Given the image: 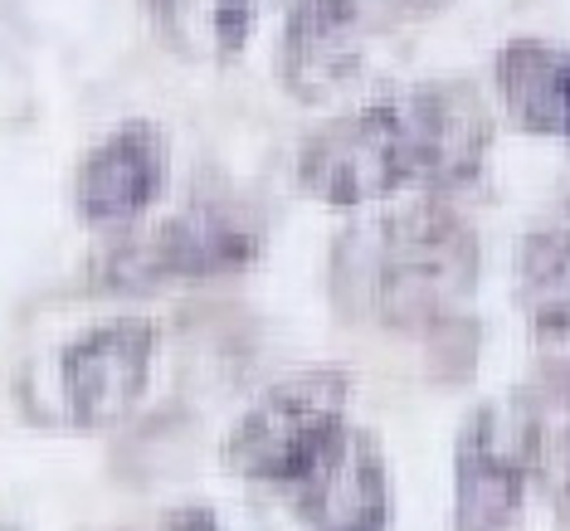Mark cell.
<instances>
[{"label":"cell","mask_w":570,"mask_h":531,"mask_svg":"<svg viewBox=\"0 0 570 531\" xmlns=\"http://www.w3.org/2000/svg\"><path fill=\"white\" fill-rule=\"evenodd\" d=\"M478 244L439 205L356 229L336 254V283L346 303L381 322H430L473 288Z\"/></svg>","instance_id":"6da1fadb"},{"label":"cell","mask_w":570,"mask_h":531,"mask_svg":"<svg viewBox=\"0 0 570 531\" xmlns=\"http://www.w3.org/2000/svg\"><path fill=\"white\" fill-rule=\"evenodd\" d=\"M346 375L307 371L274 385L225 439V463L244 478L293 483L342 430Z\"/></svg>","instance_id":"7a4b0ae2"},{"label":"cell","mask_w":570,"mask_h":531,"mask_svg":"<svg viewBox=\"0 0 570 531\" xmlns=\"http://www.w3.org/2000/svg\"><path fill=\"white\" fill-rule=\"evenodd\" d=\"M297 176L327 205L381 200L405 180H420L400 102H375V108H361L352 118L327 122L303 147Z\"/></svg>","instance_id":"3957f363"},{"label":"cell","mask_w":570,"mask_h":531,"mask_svg":"<svg viewBox=\"0 0 570 531\" xmlns=\"http://www.w3.org/2000/svg\"><path fill=\"white\" fill-rule=\"evenodd\" d=\"M537 414L522 400H492L459 439V531H508L537 463Z\"/></svg>","instance_id":"277c9868"},{"label":"cell","mask_w":570,"mask_h":531,"mask_svg":"<svg viewBox=\"0 0 570 531\" xmlns=\"http://www.w3.org/2000/svg\"><path fill=\"white\" fill-rule=\"evenodd\" d=\"M258 254V225L229 205H190L151 239H132L108 258L112 288H141L161 278H205L229 274Z\"/></svg>","instance_id":"5b68a950"},{"label":"cell","mask_w":570,"mask_h":531,"mask_svg":"<svg viewBox=\"0 0 570 531\" xmlns=\"http://www.w3.org/2000/svg\"><path fill=\"white\" fill-rule=\"evenodd\" d=\"M151 371V327L137 317L102 322L83 332L79 342L63 352V395L69 414L88 430L118 424L127 410L147 391Z\"/></svg>","instance_id":"8992f818"},{"label":"cell","mask_w":570,"mask_h":531,"mask_svg":"<svg viewBox=\"0 0 570 531\" xmlns=\"http://www.w3.org/2000/svg\"><path fill=\"white\" fill-rule=\"evenodd\" d=\"M288 488L313 531H381L391 517L381 453L366 434L346 430V424Z\"/></svg>","instance_id":"52a82bcc"},{"label":"cell","mask_w":570,"mask_h":531,"mask_svg":"<svg viewBox=\"0 0 570 531\" xmlns=\"http://www.w3.org/2000/svg\"><path fill=\"white\" fill-rule=\"evenodd\" d=\"M405 112V132L414 151V176L434 180V186H453V180L473 176L488 151V112L473 88L463 83H434L414 88V94L395 98Z\"/></svg>","instance_id":"ba28073f"},{"label":"cell","mask_w":570,"mask_h":531,"mask_svg":"<svg viewBox=\"0 0 570 531\" xmlns=\"http://www.w3.org/2000/svg\"><path fill=\"white\" fill-rule=\"evenodd\" d=\"M166 180V141L157 127L132 122L102 137L79 171V210L94 225H127L157 200Z\"/></svg>","instance_id":"9c48e42d"},{"label":"cell","mask_w":570,"mask_h":531,"mask_svg":"<svg viewBox=\"0 0 570 531\" xmlns=\"http://www.w3.org/2000/svg\"><path fill=\"white\" fill-rule=\"evenodd\" d=\"M356 0H297L283 30V79L303 98H327L356 73Z\"/></svg>","instance_id":"30bf717a"},{"label":"cell","mask_w":570,"mask_h":531,"mask_svg":"<svg viewBox=\"0 0 570 531\" xmlns=\"http://www.w3.org/2000/svg\"><path fill=\"white\" fill-rule=\"evenodd\" d=\"M498 88L527 132L570 137V49L512 40L498 55Z\"/></svg>","instance_id":"8fae6325"},{"label":"cell","mask_w":570,"mask_h":531,"mask_svg":"<svg viewBox=\"0 0 570 531\" xmlns=\"http://www.w3.org/2000/svg\"><path fill=\"white\" fill-rule=\"evenodd\" d=\"M527 307L541 332H570V225L537 229L522 254Z\"/></svg>","instance_id":"7c38bea8"},{"label":"cell","mask_w":570,"mask_h":531,"mask_svg":"<svg viewBox=\"0 0 570 531\" xmlns=\"http://www.w3.org/2000/svg\"><path fill=\"white\" fill-rule=\"evenodd\" d=\"M249 24H254V6L249 0H219L215 16H210V35L219 40V49H239L244 40H249Z\"/></svg>","instance_id":"4fadbf2b"},{"label":"cell","mask_w":570,"mask_h":531,"mask_svg":"<svg viewBox=\"0 0 570 531\" xmlns=\"http://www.w3.org/2000/svg\"><path fill=\"white\" fill-rule=\"evenodd\" d=\"M151 20H157V30L166 35V40H186L190 35V20H196V0H147Z\"/></svg>","instance_id":"5bb4252c"},{"label":"cell","mask_w":570,"mask_h":531,"mask_svg":"<svg viewBox=\"0 0 570 531\" xmlns=\"http://www.w3.org/2000/svg\"><path fill=\"white\" fill-rule=\"evenodd\" d=\"M166 531H219L210 508H176L166 517Z\"/></svg>","instance_id":"9a60e30c"},{"label":"cell","mask_w":570,"mask_h":531,"mask_svg":"<svg viewBox=\"0 0 570 531\" xmlns=\"http://www.w3.org/2000/svg\"><path fill=\"white\" fill-rule=\"evenodd\" d=\"M556 508H561V522L570 527V473H566V483H561V502H556Z\"/></svg>","instance_id":"2e32d148"},{"label":"cell","mask_w":570,"mask_h":531,"mask_svg":"<svg viewBox=\"0 0 570 531\" xmlns=\"http://www.w3.org/2000/svg\"><path fill=\"white\" fill-rule=\"evenodd\" d=\"M400 6H410V10H434V6H444V0H400Z\"/></svg>","instance_id":"e0dca14e"},{"label":"cell","mask_w":570,"mask_h":531,"mask_svg":"<svg viewBox=\"0 0 570 531\" xmlns=\"http://www.w3.org/2000/svg\"><path fill=\"white\" fill-rule=\"evenodd\" d=\"M249 6H254V0H249Z\"/></svg>","instance_id":"ac0fdd59"},{"label":"cell","mask_w":570,"mask_h":531,"mask_svg":"<svg viewBox=\"0 0 570 531\" xmlns=\"http://www.w3.org/2000/svg\"><path fill=\"white\" fill-rule=\"evenodd\" d=\"M0 531H6V527H0Z\"/></svg>","instance_id":"d6986e66"}]
</instances>
